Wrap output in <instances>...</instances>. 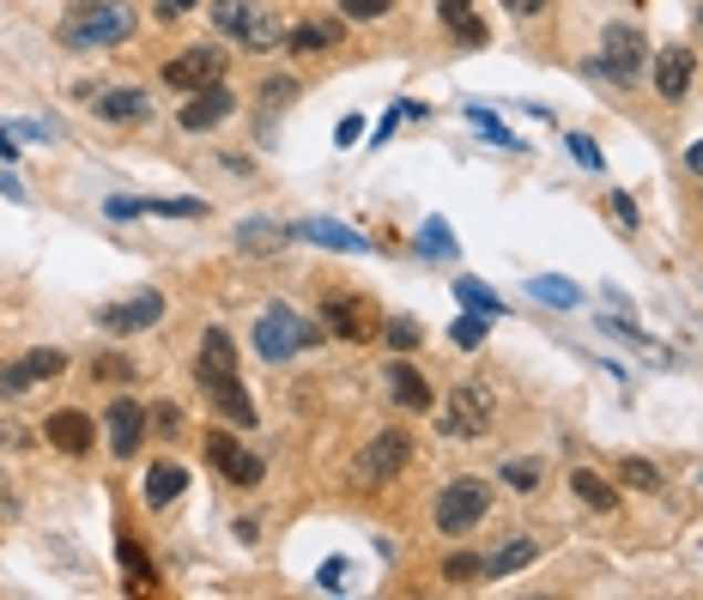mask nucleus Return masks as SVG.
<instances>
[{
  "label": "nucleus",
  "mask_w": 703,
  "mask_h": 600,
  "mask_svg": "<svg viewBox=\"0 0 703 600\" xmlns=\"http://www.w3.org/2000/svg\"><path fill=\"white\" fill-rule=\"evenodd\" d=\"M213 31H225L231 43H249V49L279 43V24L267 19V7H255V0H213Z\"/></svg>",
  "instance_id": "nucleus-6"
},
{
  "label": "nucleus",
  "mask_w": 703,
  "mask_h": 600,
  "mask_svg": "<svg viewBox=\"0 0 703 600\" xmlns=\"http://www.w3.org/2000/svg\"><path fill=\"white\" fill-rule=\"evenodd\" d=\"M104 213H110V219H134V213H139V200H110Z\"/></svg>",
  "instance_id": "nucleus-49"
},
{
  "label": "nucleus",
  "mask_w": 703,
  "mask_h": 600,
  "mask_svg": "<svg viewBox=\"0 0 703 600\" xmlns=\"http://www.w3.org/2000/svg\"><path fill=\"white\" fill-rule=\"evenodd\" d=\"M418 249H425V255H455L449 225H443V219H431V225H425V242H418Z\"/></svg>",
  "instance_id": "nucleus-37"
},
{
  "label": "nucleus",
  "mask_w": 703,
  "mask_h": 600,
  "mask_svg": "<svg viewBox=\"0 0 703 600\" xmlns=\"http://www.w3.org/2000/svg\"><path fill=\"white\" fill-rule=\"evenodd\" d=\"M291 237H310L322 249H340V255H370V237H358L352 225H334V219H303Z\"/></svg>",
  "instance_id": "nucleus-17"
},
{
  "label": "nucleus",
  "mask_w": 703,
  "mask_h": 600,
  "mask_svg": "<svg viewBox=\"0 0 703 600\" xmlns=\"http://www.w3.org/2000/svg\"><path fill=\"white\" fill-rule=\"evenodd\" d=\"M122 570H127V582H134V589H152V565H146V552H139L134 540H122Z\"/></svg>",
  "instance_id": "nucleus-32"
},
{
  "label": "nucleus",
  "mask_w": 703,
  "mask_h": 600,
  "mask_svg": "<svg viewBox=\"0 0 703 600\" xmlns=\"http://www.w3.org/2000/svg\"><path fill=\"white\" fill-rule=\"evenodd\" d=\"M195 376H200V389L213 394V406H219L225 418L255 425V401L242 394V382H237V346H231V334H225V328H207L200 359H195Z\"/></svg>",
  "instance_id": "nucleus-1"
},
{
  "label": "nucleus",
  "mask_w": 703,
  "mask_h": 600,
  "mask_svg": "<svg viewBox=\"0 0 703 600\" xmlns=\"http://www.w3.org/2000/svg\"><path fill=\"white\" fill-rule=\"evenodd\" d=\"M92 376H97V382H104V389H110V382H127V376H134V364H127L122 352H104V359L92 364Z\"/></svg>",
  "instance_id": "nucleus-36"
},
{
  "label": "nucleus",
  "mask_w": 703,
  "mask_h": 600,
  "mask_svg": "<svg viewBox=\"0 0 703 600\" xmlns=\"http://www.w3.org/2000/svg\"><path fill=\"white\" fill-rule=\"evenodd\" d=\"M358 139H364V122H358V116H347V122L334 127V146H347V152H352Z\"/></svg>",
  "instance_id": "nucleus-44"
},
{
  "label": "nucleus",
  "mask_w": 703,
  "mask_h": 600,
  "mask_svg": "<svg viewBox=\"0 0 703 600\" xmlns=\"http://www.w3.org/2000/svg\"><path fill=\"white\" fill-rule=\"evenodd\" d=\"M24 389H37V376H31V364H24V359H12V364H0V394H24Z\"/></svg>",
  "instance_id": "nucleus-34"
},
{
  "label": "nucleus",
  "mask_w": 703,
  "mask_h": 600,
  "mask_svg": "<svg viewBox=\"0 0 703 600\" xmlns=\"http://www.w3.org/2000/svg\"><path fill=\"white\" fill-rule=\"evenodd\" d=\"M279 242H286V231H279V225H267V219H242L237 225V249L242 255H267V249H279Z\"/></svg>",
  "instance_id": "nucleus-25"
},
{
  "label": "nucleus",
  "mask_w": 703,
  "mask_h": 600,
  "mask_svg": "<svg viewBox=\"0 0 703 600\" xmlns=\"http://www.w3.org/2000/svg\"><path fill=\"white\" fill-rule=\"evenodd\" d=\"M497 479H509L516 492H534V485H540V467H534V462H509Z\"/></svg>",
  "instance_id": "nucleus-38"
},
{
  "label": "nucleus",
  "mask_w": 703,
  "mask_h": 600,
  "mask_svg": "<svg viewBox=\"0 0 703 600\" xmlns=\"http://www.w3.org/2000/svg\"><path fill=\"white\" fill-rule=\"evenodd\" d=\"M188 7H195V0H164V12H188Z\"/></svg>",
  "instance_id": "nucleus-51"
},
{
  "label": "nucleus",
  "mask_w": 703,
  "mask_h": 600,
  "mask_svg": "<svg viewBox=\"0 0 703 600\" xmlns=\"http://www.w3.org/2000/svg\"><path fill=\"white\" fill-rule=\"evenodd\" d=\"M534 558H540V546H534V540H509L497 558H485V577H516V570H528Z\"/></svg>",
  "instance_id": "nucleus-24"
},
{
  "label": "nucleus",
  "mask_w": 703,
  "mask_h": 600,
  "mask_svg": "<svg viewBox=\"0 0 703 600\" xmlns=\"http://www.w3.org/2000/svg\"><path fill=\"white\" fill-rule=\"evenodd\" d=\"M340 7H347V19H382L394 0H340Z\"/></svg>",
  "instance_id": "nucleus-42"
},
{
  "label": "nucleus",
  "mask_w": 703,
  "mask_h": 600,
  "mask_svg": "<svg viewBox=\"0 0 703 600\" xmlns=\"http://www.w3.org/2000/svg\"><path fill=\"white\" fill-rule=\"evenodd\" d=\"M692 68H697L692 49H661V55H655V92L668 97V104H680L685 85H692Z\"/></svg>",
  "instance_id": "nucleus-16"
},
{
  "label": "nucleus",
  "mask_w": 703,
  "mask_h": 600,
  "mask_svg": "<svg viewBox=\"0 0 703 600\" xmlns=\"http://www.w3.org/2000/svg\"><path fill=\"white\" fill-rule=\"evenodd\" d=\"M152 425H158V437H183V413H176L170 401H158V413H152Z\"/></svg>",
  "instance_id": "nucleus-41"
},
{
  "label": "nucleus",
  "mask_w": 703,
  "mask_h": 600,
  "mask_svg": "<svg viewBox=\"0 0 703 600\" xmlns=\"http://www.w3.org/2000/svg\"><path fill=\"white\" fill-rule=\"evenodd\" d=\"M612 213H619V225H637V200L631 195H612Z\"/></svg>",
  "instance_id": "nucleus-47"
},
{
  "label": "nucleus",
  "mask_w": 703,
  "mask_h": 600,
  "mask_svg": "<svg viewBox=\"0 0 703 600\" xmlns=\"http://www.w3.org/2000/svg\"><path fill=\"white\" fill-rule=\"evenodd\" d=\"M340 582H347V565H340V558H328V565H322V589H340Z\"/></svg>",
  "instance_id": "nucleus-45"
},
{
  "label": "nucleus",
  "mask_w": 703,
  "mask_h": 600,
  "mask_svg": "<svg viewBox=\"0 0 703 600\" xmlns=\"http://www.w3.org/2000/svg\"><path fill=\"white\" fill-rule=\"evenodd\" d=\"M485 509H492V485L462 474V479H449L437 492V528L443 534H467V528H479Z\"/></svg>",
  "instance_id": "nucleus-4"
},
{
  "label": "nucleus",
  "mask_w": 703,
  "mask_h": 600,
  "mask_svg": "<svg viewBox=\"0 0 703 600\" xmlns=\"http://www.w3.org/2000/svg\"><path fill=\"white\" fill-rule=\"evenodd\" d=\"M685 170L703 176V139H697V146H685Z\"/></svg>",
  "instance_id": "nucleus-50"
},
{
  "label": "nucleus",
  "mask_w": 703,
  "mask_h": 600,
  "mask_svg": "<svg viewBox=\"0 0 703 600\" xmlns=\"http://www.w3.org/2000/svg\"><path fill=\"white\" fill-rule=\"evenodd\" d=\"M619 479L637 485V492H661V467L655 462H637V455H624V462H619Z\"/></svg>",
  "instance_id": "nucleus-27"
},
{
  "label": "nucleus",
  "mask_w": 703,
  "mask_h": 600,
  "mask_svg": "<svg viewBox=\"0 0 703 600\" xmlns=\"http://www.w3.org/2000/svg\"><path fill=\"white\" fill-rule=\"evenodd\" d=\"M449 340H455L462 352H479V340H485V315H479V310H473V315H462V322L449 328Z\"/></svg>",
  "instance_id": "nucleus-33"
},
{
  "label": "nucleus",
  "mask_w": 703,
  "mask_h": 600,
  "mask_svg": "<svg viewBox=\"0 0 703 600\" xmlns=\"http://www.w3.org/2000/svg\"><path fill=\"white\" fill-rule=\"evenodd\" d=\"M455 291H462V303H467V310H479V315H504V303H497L492 291L479 286V279H455Z\"/></svg>",
  "instance_id": "nucleus-29"
},
{
  "label": "nucleus",
  "mask_w": 703,
  "mask_h": 600,
  "mask_svg": "<svg viewBox=\"0 0 703 600\" xmlns=\"http://www.w3.org/2000/svg\"><path fill=\"white\" fill-rule=\"evenodd\" d=\"M389 394L406 406V413H431V382L418 376L413 364H401V359L389 364Z\"/></svg>",
  "instance_id": "nucleus-18"
},
{
  "label": "nucleus",
  "mask_w": 703,
  "mask_h": 600,
  "mask_svg": "<svg viewBox=\"0 0 703 600\" xmlns=\"http://www.w3.org/2000/svg\"><path fill=\"white\" fill-rule=\"evenodd\" d=\"M406 462H413V437H406V431H376V437L358 449V479L389 485V479H401Z\"/></svg>",
  "instance_id": "nucleus-8"
},
{
  "label": "nucleus",
  "mask_w": 703,
  "mask_h": 600,
  "mask_svg": "<svg viewBox=\"0 0 703 600\" xmlns=\"http://www.w3.org/2000/svg\"><path fill=\"white\" fill-rule=\"evenodd\" d=\"M61 49H116L134 37V7L122 0H73L61 12Z\"/></svg>",
  "instance_id": "nucleus-2"
},
{
  "label": "nucleus",
  "mask_w": 703,
  "mask_h": 600,
  "mask_svg": "<svg viewBox=\"0 0 703 600\" xmlns=\"http://www.w3.org/2000/svg\"><path fill=\"white\" fill-rule=\"evenodd\" d=\"M570 492H577L588 509H612V504H619V492H612V479H600L595 467H577V474H570Z\"/></svg>",
  "instance_id": "nucleus-22"
},
{
  "label": "nucleus",
  "mask_w": 703,
  "mask_h": 600,
  "mask_svg": "<svg viewBox=\"0 0 703 600\" xmlns=\"http://www.w3.org/2000/svg\"><path fill=\"white\" fill-rule=\"evenodd\" d=\"M49 443H55L61 455H85L97 443V431H92V418L85 413H73V406H61V413H49Z\"/></svg>",
  "instance_id": "nucleus-15"
},
{
  "label": "nucleus",
  "mask_w": 703,
  "mask_h": 600,
  "mask_svg": "<svg viewBox=\"0 0 703 600\" xmlns=\"http://www.w3.org/2000/svg\"><path fill=\"white\" fill-rule=\"evenodd\" d=\"M24 364H31L37 382H55L61 370H68V352H49V346H43V352H24Z\"/></svg>",
  "instance_id": "nucleus-31"
},
{
  "label": "nucleus",
  "mask_w": 703,
  "mask_h": 600,
  "mask_svg": "<svg viewBox=\"0 0 703 600\" xmlns=\"http://www.w3.org/2000/svg\"><path fill=\"white\" fill-rule=\"evenodd\" d=\"M588 73H612L619 85H631L637 73H643V37H637L631 24H612L607 43H600V68H588Z\"/></svg>",
  "instance_id": "nucleus-9"
},
{
  "label": "nucleus",
  "mask_w": 703,
  "mask_h": 600,
  "mask_svg": "<svg viewBox=\"0 0 703 600\" xmlns=\"http://www.w3.org/2000/svg\"><path fill=\"white\" fill-rule=\"evenodd\" d=\"M261 92H267V104H273V110H279V104H286V97H291V80H267V85H261Z\"/></svg>",
  "instance_id": "nucleus-46"
},
{
  "label": "nucleus",
  "mask_w": 703,
  "mask_h": 600,
  "mask_svg": "<svg viewBox=\"0 0 703 600\" xmlns=\"http://www.w3.org/2000/svg\"><path fill=\"white\" fill-rule=\"evenodd\" d=\"M437 425H443V437H485L492 431V389L485 382H462V389H449V406L437 413Z\"/></svg>",
  "instance_id": "nucleus-5"
},
{
  "label": "nucleus",
  "mask_w": 703,
  "mask_h": 600,
  "mask_svg": "<svg viewBox=\"0 0 703 600\" xmlns=\"http://www.w3.org/2000/svg\"><path fill=\"white\" fill-rule=\"evenodd\" d=\"M139 213H164V219H195V213H200V200H146Z\"/></svg>",
  "instance_id": "nucleus-39"
},
{
  "label": "nucleus",
  "mask_w": 703,
  "mask_h": 600,
  "mask_svg": "<svg viewBox=\"0 0 703 600\" xmlns=\"http://www.w3.org/2000/svg\"><path fill=\"white\" fill-rule=\"evenodd\" d=\"M443 24H449V31L462 37L467 49H479V43H485V24L473 19V0H443Z\"/></svg>",
  "instance_id": "nucleus-23"
},
{
  "label": "nucleus",
  "mask_w": 703,
  "mask_h": 600,
  "mask_svg": "<svg viewBox=\"0 0 703 600\" xmlns=\"http://www.w3.org/2000/svg\"><path fill=\"white\" fill-rule=\"evenodd\" d=\"M600 334L624 340V346H643V352H655V346H649V340H643V328H631V322H600ZM655 359H661V352H655Z\"/></svg>",
  "instance_id": "nucleus-40"
},
{
  "label": "nucleus",
  "mask_w": 703,
  "mask_h": 600,
  "mask_svg": "<svg viewBox=\"0 0 703 600\" xmlns=\"http://www.w3.org/2000/svg\"><path fill=\"white\" fill-rule=\"evenodd\" d=\"M207 462L219 467V474L231 479V485H255V479H261V462H255V455L242 449L231 431H213V437H207Z\"/></svg>",
  "instance_id": "nucleus-10"
},
{
  "label": "nucleus",
  "mask_w": 703,
  "mask_h": 600,
  "mask_svg": "<svg viewBox=\"0 0 703 600\" xmlns=\"http://www.w3.org/2000/svg\"><path fill=\"white\" fill-rule=\"evenodd\" d=\"M534 298H540V303H558V310H577V303H582V291L570 286V279L546 273V279H534Z\"/></svg>",
  "instance_id": "nucleus-26"
},
{
  "label": "nucleus",
  "mask_w": 703,
  "mask_h": 600,
  "mask_svg": "<svg viewBox=\"0 0 703 600\" xmlns=\"http://www.w3.org/2000/svg\"><path fill=\"white\" fill-rule=\"evenodd\" d=\"M570 152H577V164H588V170H600V146L588 134H570Z\"/></svg>",
  "instance_id": "nucleus-43"
},
{
  "label": "nucleus",
  "mask_w": 703,
  "mask_h": 600,
  "mask_svg": "<svg viewBox=\"0 0 703 600\" xmlns=\"http://www.w3.org/2000/svg\"><path fill=\"white\" fill-rule=\"evenodd\" d=\"M310 340H322V334H316V322H303L291 303H267L261 322H255V352H261V359H273V364H286L291 352L310 346Z\"/></svg>",
  "instance_id": "nucleus-3"
},
{
  "label": "nucleus",
  "mask_w": 703,
  "mask_h": 600,
  "mask_svg": "<svg viewBox=\"0 0 703 600\" xmlns=\"http://www.w3.org/2000/svg\"><path fill=\"white\" fill-rule=\"evenodd\" d=\"M183 485H188V474L176 462H164V467H146V485H139V497H146L152 509H164V504H176L183 497Z\"/></svg>",
  "instance_id": "nucleus-21"
},
{
  "label": "nucleus",
  "mask_w": 703,
  "mask_h": 600,
  "mask_svg": "<svg viewBox=\"0 0 703 600\" xmlns=\"http://www.w3.org/2000/svg\"><path fill=\"white\" fill-rule=\"evenodd\" d=\"M467 122H473V127H479V134H485V139H492V146H509V152H521V139H516V134H509V127H504V122H497V116H492V110H467Z\"/></svg>",
  "instance_id": "nucleus-28"
},
{
  "label": "nucleus",
  "mask_w": 703,
  "mask_h": 600,
  "mask_svg": "<svg viewBox=\"0 0 703 600\" xmlns=\"http://www.w3.org/2000/svg\"><path fill=\"white\" fill-rule=\"evenodd\" d=\"M104 431H110V449H116V455H134L139 437H146V406H139V401H110Z\"/></svg>",
  "instance_id": "nucleus-13"
},
{
  "label": "nucleus",
  "mask_w": 703,
  "mask_h": 600,
  "mask_svg": "<svg viewBox=\"0 0 703 600\" xmlns=\"http://www.w3.org/2000/svg\"><path fill=\"white\" fill-rule=\"evenodd\" d=\"M219 80H225V49H213V43H195V49L164 61V85L170 92H207Z\"/></svg>",
  "instance_id": "nucleus-7"
},
{
  "label": "nucleus",
  "mask_w": 703,
  "mask_h": 600,
  "mask_svg": "<svg viewBox=\"0 0 703 600\" xmlns=\"http://www.w3.org/2000/svg\"><path fill=\"white\" fill-rule=\"evenodd\" d=\"M443 577H449V582H479V577H485V558H473V552H455L449 565H443Z\"/></svg>",
  "instance_id": "nucleus-35"
},
{
  "label": "nucleus",
  "mask_w": 703,
  "mask_h": 600,
  "mask_svg": "<svg viewBox=\"0 0 703 600\" xmlns=\"http://www.w3.org/2000/svg\"><path fill=\"white\" fill-rule=\"evenodd\" d=\"M334 43H340V24H328V19H303L286 31L291 55H322V49H334Z\"/></svg>",
  "instance_id": "nucleus-20"
},
{
  "label": "nucleus",
  "mask_w": 703,
  "mask_h": 600,
  "mask_svg": "<svg viewBox=\"0 0 703 600\" xmlns=\"http://www.w3.org/2000/svg\"><path fill=\"white\" fill-rule=\"evenodd\" d=\"M231 110H237V97L225 92V80H219V85H207V92H195V97L183 104V127H188V134H200V127H219Z\"/></svg>",
  "instance_id": "nucleus-14"
},
{
  "label": "nucleus",
  "mask_w": 703,
  "mask_h": 600,
  "mask_svg": "<svg viewBox=\"0 0 703 600\" xmlns=\"http://www.w3.org/2000/svg\"><path fill=\"white\" fill-rule=\"evenodd\" d=\"M158 315H164V298L146 291V298H134V303H104V310H97V328H110V334H139V328H152Z\"/></svg>",
  "instance_id": "nucleus-12"
},
{
  "label": "nucleus",
  "mask_w": 703,
  "mask_h": 600,
  "mask_svg": "<svg viewBox=\"0 0 703 600\" xmlns=\"http://www.w3.org/2000/svg\"><path fill=\"white\" fill-rule=\"evenodd\" d=\"M322 322H328V334H340V340H370L376 334V310H370L364 298H328Z\"/></svg>",
  "instance_id": "nucleus-11"
},
{
  "label": "nucleus",
  "mask_w": 703,
  "mask_h": 600,
  "mask_svg": "<svg viewBox=\"0 0 703 600\" xmlns=\"http://www.w3.org/2000/svg\"><path fill=\"white\" fill-rule=\"evenodd\" d=\"M382 340H389L394 352H413V346H418V340H425V334H418V322H413V315H394V322L382 328Z\"/></svg>",
  "instance_id": "nucleus-30"
},
{
  "label": "nucleus",
  "mask_w": 703,
  "mask_h": 600,
  "mask_svg": "<svg viewBox=\"0 0 703 600\" xmlns=\"http://www.w3.org/2000/svg\"><path fill=\"white\" fill-rule=\"evenodd\" d=\"M92 104H97V116H104V122H146L152 116V97L134 92V85H116V92L92 97Z\"/></svg>",
  "instance_id": "nucleus-19"
},
{
  "label": "nucleus",
  "mask_w": 703,
  "mask_h": 600,
  "mask_svg": "<svg viewBox=\"0 0 703 600\" xmlns=\"http://www.w3.org/2000/svg\"><path fill=\"white\" fill-rule=\"evenodd\" d=\"M509 12H516V19H534V12H546V0H504Z\"/></svg>",
  "instance_id": "nucleus-48"
}]
</instances>
